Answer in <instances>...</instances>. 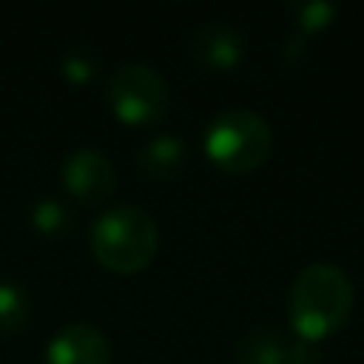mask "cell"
<instances>
[{"mask_svg":"<svg viewBox=\"0 0 364 364\" xmlns=\"http://www.w3.org/2000/svg\"><path fill=\"white\" fill-rule=\"evenodd\" d=\"M355 290L350 276L333 262H313L293 279L287 296V316L293 333L304 341H321L347 324Z\"/></svg>","mask_w":364,"mask_h":364,"instance_id":"obj_1","label":"cell"},{"mask_svg":"<svg viewBox=\"0 0 364 364\" xmlns=\"http://www.w3.org/2000/svg\"><path fill=\"white\" fill-rule=\"evenodd\" d=\"M91 250L111 273H139L159 250V228L139 205H111L91 225Z\"/></svg>","mask_w":364,"mask_h":364,"instance_id":"obj_2","label":"cell"},{"mask_svg":"<svg viewBox=\"0 0 364 364\" xmlns=\"http://www.w3.org/2000/svg\"><path fill=\"white\" fill-rule=\"evenodd\" d=\"M273 148L270 122L250 108L219 111L205 128V154L225 173H247L259 168Z\"/></svg>","mask_w":364,"mask_h":364,"instance_id":"obj_3","label":"cell"},{"mask_svg":"<svg viewBox=\"0 0 364 364\" xmlns=\"http://www.w3.org/2000/svg\"><path fill=\"white\" fill-rule=\"evenodd\" d=\"M105 100L128 125L159 122L171 108V82L148 63H122L105 80Z\"/></svg>","mask_w":364,"mask_h":364,"instance_id":"obj_4","label":"cell"},{"mask_svg":"<svg viewBox=\"0 0 364 364\" xmlns=\"http://www.w3.org/2000/svg\"><path fill=\"white\" fill-rule=\"evenodd\" d=\"M236 364H316L318 344L284 336L276 327H253L236 341Z\"/></svg>","mask_w":364,"mask_h":364,"instance_id":"obj_5","label":"cell"},{"mask_svg":"<svg viewBox=\"0 0 364 364\" xmlns=\"http://www.w3.org/2000/svg\"><path fill=\"white\" fill-rule=\"evenodd\" d=\"M63 185L82 205H100L117 191V171L97 148H80L63 162Z\"/></svg>","mask_w":364,"mask_h":364,"instance_id":"obj_6","label":"cell"},{"mask_svg":"<svg viewBox=\"0 0 364 364\" xmlns=\"http://www.w3.org/2000/svg\"><path fill=\"white\" fill-rule=\"evenodd\" d=\"M188 54L205 71H233L247 54V37L230 23H202L188 37Z\"/></svg>","mask_w":364,"mask_h":364,"instance_id":"obj_7","label":"cell"},{"mask_svg":"<svg viewBox=\"0 0 364 364\" xmlns=\"http://www.w3.org/2000/svg\"><path fill=\"white\" fill-rule=\"evenodd\" d=\"M46 364H111V344L100 327L74 321L51 336Z\"/></svg>","mask_w":364,"mask_h":364,"instance_id":"obj_8","label":"cell"},{"mask_svg":"<svg viewBox=\"0 0 364 364\" xmlns=\"http://www.w3.org/2000/svg\"><path fill=\"white\" fill-rule=\"evenodd\" d=\"M188 165V145L176 134H156L154 139L142 142L136 151V168L156 179V182H171L176 179Z\"/></svg>","mask_w":364,"mask_h":364,"instance_id":"obj_9","label":"cell"},{"mask_svg":"<svg viewBox=\"0 0 364 364\" xmlns=\"http://www.w3.org/2000/svg\"><path fill=\"white\" fill-rule=\"evenodd\" d=\"M31 316V299L28 293L9 279H0V333L14 336L28 324Z\"/></svg>","mask_w":364,"mask_h":364,"instance_id":"obj_10","label":"cell"},{"mask_svg":"<svg viewBox=\"0 0 364 364\" xmlns=\"http://www.w3.org/2000/svg\"><path fill=\"white\" fill-rule=\"evenodd\" d=\"M71 222H74V213L63 199L46 196V199L34 202V208H31V225L43 236H65Z\"/></svg>","mask_w":364,"mask_h":364,"instance_id":"obj_11","label":"cell"},{"mask_svg":"<svg viewBox=\"0 0 364 364\" xmlns=\"http://www.w3.org/2000/svg\"><path fill=\"white\" fill-rule=\"evenodd\" d=\"M287 14L293 17V23L304 31V34H313V31H321L333 23L336 17V6L333 3H321V0H310V3H290L287 6Z\"/></svg>","mask_w":364,"mask_h":364,"instance_id":"obj_12","label":"cell"},{"mask_svg":"<svg viewBox=\"0 0 364 364\" xmlns=\"http://www.w3.org/2000/svg\"><path fill=\"white\" fill-rule=\"evenodd\" d=\"M60 71H63V77L71 80V82H88V80L97 74V63H94V57H91L82 46H77V48H68V51L63 54Z\"/></svg>","mask_w":364,"mask_h":364,"instance_id":"obj_13","label":"cell"}]
</instances>
